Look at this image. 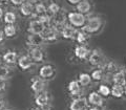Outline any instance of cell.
Returning <instances> with one entry per match:
<instances>
[{
  "label": "cell",
  "mask_w": 126,
  "mask_h": 110,
  "mask_svg": "<svg viewBox=\"0 0 126 110\" xmlns=\"http://www.w3.org/2000/svg\"><path fill=\"white\" fill-rule=\"evenodd\" d=\"M102 26V20L99 17H92L88 19L87 24L82 27L85 34H94L97 33Z\"/></svg>",
  "instance_id": "1"
},
{
  "label": "cell",
  "mask_w": 126,
  "mask_h": 110,
  "mask_svg": "<svg viewBox=\"0 0 126 110\" xmlns=\"http://www.w3.org/2000/svg\"><path fill=\"white\" fill-rule=\"evenodd\" d=\"M67 19L70 24L76 27H83L86 21L84 15L80 13H69L67 16Z\"/></svg>",
  "instance_id": "2"
},
{
  "label": "cell",
  "mask_w": 126,
  "mask_h": 110,
  "mask_svg": "<svg viewBox=\"0 0 126 110\" xmlns=\"http://www.w3.org/2000/svg\"><path fill=\"white\" fill-rule=\"evenodd\" d=\"M44 29H45L44 24H42L39 20L31 21L30 24H29V28H27V30L33 35H42Z\"/></svg>",
  "instance_id": "3"
},
{
  "label": "cell",
  "mask_w": 126,
  "mask_h": 110,
  "mask_svg": "<svg viewBox=\"0 0 126 110\" xmlns=\"http://www.w3.org/2000/svg\"><path fill=\"white\" fill-rule=\"evenodd\" d=\"M87 107V99L78 97L75 99L69 105V110H85Z\"/></svg>",
  "instance_id": "4"
},
{
  "label": "cell",
  "mask_w": 126,
  "mask_h": 110,
  "mask_svg": "<svg viewBox=\"0 0 126 110\" xmlns=\"http://www.w3.org/2000/svg\"><path fill=\"white\" fill-rule=\"evenodd\" d=\"M88 61H89L90 64L94 65V66H99L101 63L103 62V56H102V54L99 52V50L94 49L89 54Z\"/></svg>",
  "instance_id": "5"
},
{
  "label": "cell",
  "mask_w": 126,
  "mask_h": 110,
  "mask_svg": "<svg viewBox=\"0 0 126 110\" xmlns=\"http://www.w3.org/2000/svg\"><path fill=\"white\" fill-rule=\"evenodd\" d=\"M44 43V39L41 35H33L31 34L27 37V44H30L33 47H39Z\"/></svg>",
  "instance_id": "6"
},
{
  "label": "cell",
  "mask_w": 126,
  "mask_h": 110,
  "mask_svg": "<svg viewBox=\"0 0 126 110\" xmlns=\"http://www.w3.org/2000/svg\"><path fill=\"white\" fill-rule=\"evenodd\" d=\"M30 58L32 59V61L40 63L44 60V55H43V52L39 47H33L30 50Z\"/></svg>",
  "instance_id": "7"
},
{
  "label": "cell",
  "mask_w": 126,
  "mask_h": 110,
  "mask_svg": "<svg viewBox=\"0 0 126 110\" xmlns=\"http://www.w3.org/2000/svg\"><path fill=\"white\" fill-rule=\"evenodd\" d=\"M17 61H18V66L22 70L30 69L32 67V65H33V61H32V59L30 58V56H27V55H23Z\"/></svg>",
  "instance_id": "8"
},
{
  "label": "cell",
  "mask_w": 126,
  "mask_h": 110,
  "mask_svg": "<svg viewBox=\"0 0 126 110\" xmlns=\"http://www.w3.org/2000/svg\"><path fill=\"white\" fill-rule=\"evenodd\" d=\"M55 74V69L52 65H43L39 70V76L42 79H50Z\"/></svg>",
  "instance_id": "9"
},
{
  "label": "cell",
  "mask_w": 126,
  "mask_h": 110,
  "mask_svg": "<svg viewBox=\"0 0 126 110\" xmlns=\"http://www.w3.org/2000/svg\"><path fill=\"white\" fill-rule=\"evenodd\" d=\"M88 103L94 107H101L103 105V97L98 92H90L88 96Z\"/></svg>",
  "instance_id": "10"
},
{
  "label": "cell",
  "mask_w": 126,
  "mask_h": 110,
  "mask_svg": "<svg viewBox=\"0 0 126 110\" xmlns=\"http://www.w3.org/2000/svg\"><path fill=\"white\" fill-rule=\"evenodd\" d=\"M41 36L44 39V41H55L57 39V31L53 27H45Z\"/></svg>",
  "instance_id": "11"
},
{
  "label": "cell",
  "mask_w": 126,
  "mask_h": 110,
  "mask_svg": "<svg viewBox=\"0 0 126 110\" xmlns=\"http://www.w3.org/2000/svg\"><path fill=\"white\" fill-rule=\"evenodd\" d=\"M45 87V83L44 81H42L41 79H34L33 82H32L31 88L35 93H40L44 90Z\"/></svg>",
  "instance_id": "12"
},
{
  "label": "cell",
  "mask_w": 126,
  "mask_h": 110,
  "mask_svg": "<svg viewBox=\"0 0 126 110\" xmlns=\"http://www.w3.org/2000/svg\"><path fill=\"white\" fill-rule=\"evenodd\" d=\"M75 56L80 60H84L89 56V50L87 47H85L83 45H79L75 48Z\"/></svg>",
  "instance_id": "13"
},
{
  "label": "cell",
  "mask_w": 126,
  "mask_h": 110,
  "mask_svg": "<svg viewBox=\"0 0 126 110\" xmlns=\"http://www.w3.org/2000/svg\"><path fill=\"white\" fill-rule=\"evenodd\" d=\"M77 30L70 25H65L61 30V35L64 39H74L76 37Z\"/></svg>",
  "instance_id": "14"
},
{
  "label": "cell",
  "mask_w": 126,
  "mask_h": 110,
  "mask_svg": "<svg viewBox=\"0 0 126 110\" xmlns=\"http://www.w3.org/2000/svg\"><path fill=\"white\" fill-rule=\"evenodd\" d=\"M35 103L39 107H44L48 103V94L45 91H42L40 93H38V96L35 99Z\"/></svg>",
  "instance_id": "15"
},
{
  "label": "cell",
  "mask_w": 126,
  "mask_h": 110,
  "mask_svg": "<svg viewBox=\"0 0 126 110\" xmlns=\"http://www.w3.org/2000/svg\"><path fill=\"white\" fill-rule=\"evenodd\" d=\"M3 61H4L6 64H15L18 60V56H17V53L16 52H6L4 55H3Z\"/></svg>",
  "instance_id": "16"
},
{
  "label": "cell",
  "mask_w": 126,
  "mask_h": 110,
  "mask_svg": "<svg viewBox=\"0 0 126 110\" xmlns=\"http://www.w3.org/2000/svg\"><path fill=\"white\" fill-rule=\"evenodd\" d=\"M67 88H68L69 93L72 94L73 96H79V94H80V92H81L80 84L78 83V81H70L69 83H68Z\"/></svg>",
  "instance_id": "17"
},
{
  "label": "cell",
  "mask_w": 126,
  "mask_h": 110,
  "mask_svg": "<svg viewBox=\"0 0 126 110\" xmlns=\"http://www.w3.org/2000/svg\"><path fill=\"white\" fill-rule=\"evenodd\" d=\"M112 81L116 85H121V86H125L126 84V76L124 71H118L113 74L112 77Z\"/></svg>",
  "instance_id": "18"
},
{
  "label": "cell",
  "mask_w": 126,
  "mask_h": 110,
  "mask_svg": "<svg viewBox=\"0 0 126 110\" xmlns=\"http://www.w3.org/2000/svg\"><path fill=\"white\" fill-rule=\"evenodd\" d=\"M33 11H34V7L32 5L31 2H23L21 6H20V12L23 16H31L33 14Z\"/></svg>",
  "instance_id": "19"
},
{
  "label": "cell",
  "mask_w": 126,
  "mask_h": 110,
  "mask_svg": "<svg viewBox=\"0 0 126 110\" xmlns=\"http://www.w3.org/2000/svg\"><path fill=\"white\" fill-rule=\"evenodd\" d=\"M89 10H90V4H89L88 1H86V0H82V1H80L77 4V11L82 15L88 13Z\"/></svg>",
  "instance_id": "20"
},
{
  "label": "cell",
  "mask_w": 126,
  "mask_h": 110,
  "mask_svg": "<svg viewBox=\"0 0 126 110\" xmlns=\"http://www.w3.org/2000/svg\"><path fill=\"white\" fill-rule=\"evenodd\" d=\"M90 82H92L90 74L85 73V72L79 74V81H78V83L80 84L81 86H87V85L90 84Z\"/></svg>",
  "instance_id": "21"
},
{
  "label": "cell",
  "mask_w": 126,
  "mask_h": 110,
  "mask_svg": "<svg viewBox=\"0 0 126 110\" xmlns=\"http://www.w3.org/2000/svg\"><path fill=\"white\" fill-rule=\"evenodd\" d=\"M110 93L112 94L115 97H121L124 94V86L121 85H113L111 90H110Z\"/></svg>",
  "instance_id": "22"
},
{
  "label": "cell",
  "mask_w": 126,
  "mask_h": 110,
  "mask_svg": "<svg viewBox=\"0 0 126 110\" xmlns=\"http://www.w3.org/2000/svg\"><path fill=\"white\" fill-rule=\"evenodd\" d=\"M3 31H4V35L6 37L12 38L16 35V27L13 24H6L3 28Z\"/></svg>",
  "instance_id": "23"
},
{
  "label": "cell",
  "mask_w": 126,
  "mask_h": 110,
  "mask_svg": "<svg viewBox=\"0 0 126 110\" xmlns=\"http://www.w3.org/2000/svg\"><path fill=\"white\" fill-rule=\"evenodd\" d=\"M3 19H4V22L6 24H14L16 21V15L13 12H6Z\"/></svg>",
  "instance_id": "24"
},
{
  "label": "cell",
  "mask_w": 126,
  "mask_h": 110,
  "mask_svg": "<svg viewBox=\"0 0 126 110\" xmlns=\"http://www.w3.org/2000/svg\"><path fill=\"white\" fill-rule=\"evenodd\" d=\"M10 72H11V70L7 66L0 65V79L1 80H6L10 76Z\"/></svg>",
  "instance_id": "25"
},
{
  "label": "cell",
  "mask_w": 126,
  "mask_h": 110,
  "mask_svg": "<svg viewBox=\"0 0 126 110\" xmlns=\"http://www.w3.org/2000/svg\"><path fill=\"white\" fill-rule=\"evenodd\" d=\"M76 40L79 42V43H81V44H83V43H85L86 41H87V39H88V36H87V34H85L84 31H77V34H76Z\"/></svg>",
  "instance_id": "26"
},
{
  "label": "cell",
  "mask_w": 126,
  "mask_h": 110,
  "mask_svg": "<svg viewBox=\"0 0 126 110\" xmlns=\"http://www.w3.org/2000/svg\"><path fill=\"white\" fill-rule=\"evenodd\" d=\"M98 93H99L100 96H108L110 94V89H109L108 86H106V85H100Z\"/></svg>",
  "instance_id": "27"
},
{
  "label": "cell",
  "mask_w": 126,
  "mask_h": 110,
  "mask_svg": "<svg viewBox=\"0 0 126 110\" xmlns=\"http://www.w3.org/2000/svg\"><path fill=\"white\" fill-rule=\"evenodd\" d=\"M48 12L50 14H53V15H57L59 14V12H60V6H59L57 3H55V2H52L50 4L48 5Z\"/></svg>",
  "instance_id": "28"
},
{
  "label": "cell",
  "mask_w": 126,
  "mask_h": 110,
  "mask_svg": "<svg viewBox=\"0 0 126 110\" xmlns=\"http://www.w3.org/2000/svg\"><path fill=\"white\" fill-rule=\"evenodd\" d=\"M102 77H103V72H102V70H100V69L94 70L93 73L90 74V78H92L93 80H94V81H100V80H102Z\"/></svg>",
  "instance_id": "29"
},
{
  "label": "cell",
  "mask_w": 126,
  "mask_h": 110,
  "mask_svg": "<svg viewBox=\"0 0 126 110\" xmlns=\"http://www.w3.org/2000/svg\"><path fill=\"white\" fill-rule=\"evenodd\" d=\"M35 10H36V13L39 16L46 14V7L44 4H42V3H37L36 6H35Z\"/></svg>",
  "instance_id": "30"
},
{
  "label": "cell",
  "mask_w": 126,
  "mask_h": 110,
  "mask_svg": "<svg viewBox=\"0 0 126 110\" xmlns=\"http://www.w3.org/2000/svg\"><path fill=\"white\" fill-rule=\"evenodd\" d=\"M38 20L40 21L42 24H44V26H46V25H48V24H50V23H52V19H50L49 16H47L46 14H45V15L39 16Z\"/></svg>",
  "instance_id": "31"
},
{
  "label": "cell",
  "mask_w": 126,
  "mask_h": 110,
  "mask_svg": "<svg viewBox=\"0 0 126 110\" xmlns=\"http://www.w3.org/2000/svg\"><path fill=\"white\" fill-rule=\"evenodd\" d=\"M6 88V82L5 80H1L0 79V91H3Z\"/></svg>",
  "instance_id": "32"
},
{
  "label": "cell",
  "mask_w": 126,
  "mask_h": 110,
  "mask_svg": "<svg viewBox=\"0 0 126 110\" xmlns=\"http://www.w3.org/2000/svg\"><path fill=\"white\" fill-rule=\"evenodd\" d=\"M117 69V67H116V65L113 64V63H109V64L107 65V70L109 72H111V71H115V70Z\"/></svg>",
  "instance_id": "33"
},
{
  "label": "cell",
  "mask_w": 126,
  "mask_h": 110,
  "mask_svg": "<svg viewBox=\"0 0 126 110\" xmlns=\"http://www.w3.org/2000/svg\"><path fill=\"white\" fill-rule=\"evenodd\" d=\"M11 1L14 5H21L22 3L24 2V0H11Z\"/></svg>",
  "instance_id": "34"
},
{
  "label": "cell",
  "mask_w": 126,
  "mask_h": 110,
  "mask_svg": "<svg viewBox=\"0 0 126 110\" xmlns=\"http://www.w3.org/2000/svg\"><path fill=\"white\" fill-rule=\"evenodd\" d=\"M67 1L70 3V4H78L80 1H82V0H67Z\"/></svg>",
  "instance_id": "35"
},
{
  "label": "cell",
  "mask_w": 126,
  "mask_h": 110,
  "mask_svg": "<svg viewBox=\"0 0 126 110\" xmlns=\"http://www.w3.org/2000/svg\"><path fill=\"white\" fill-rule=\"evenodd\" d=\"M4 106H5V103H4V101L0 99V110H2L3 108H4Z\"/></svg>",
  "instance_id": "36"
},
{
  "label": "cell",
  "mask_w": 126,
  "mask_h": 110,
  "mask_svg": "<svg viewBox=\"0 0 126 110\" xmlns=\"http://www.w3.org/2000/svg\"><path fill=\"white\" fill-rule=\"evenodd\" d=\"M3 36H4L3 31H2V30H0V42H2V40H3Z\"/></svg>",
  "instance_id": "37"
},
{
  "label": "cell",
  "mask_w": 126,
  "mask_h": 110,
  "mask_svg": "<svg viewBox=\"0 0 126 110\" xmlns=\"http://www.w3.org/2000/svg\"><path fill=\"white\" fill-rule=\"evenodd\" d=\"M2 17H3V10L0 7V19H1Z\"/></svg>",
  "instance_id": "38"
},
{
  "label": "cell",
  "mask_w": 126,
  "mask_h": 110,
  "mask_svg": "<svg viewBox=\"0 0 126 110\" xmlns=\"http://www.w3.org/2000/svg\"><path fill=\"white\" fill-rule=\"evenodd\" d=\"M88 110H100L98 107H93V108H90V109H88Z\"/></svg>",
  "instance_id": "39"
},
{
  "label": "cell",
  "mask_w": 126,
  "mask_h": 110,
  "mask_svg": "<svg viewBox=\"0 0 126 110\" xmlns=\"http://www.w3.org/2000/svg\"><path fill=\"white\" fill-rule=\"evenodd\" d=\"M30 1H32V2H37V1H39V0H30Z\"/></svg>",
  "instance_id": "40"
},
{
  "label": "cell",
  "mask_w": 126,
  "mask_h": 110,
  "mask_svg": "<svg viewBox=\"0 0 126 110\" xmlns=\"http://www.w3.org/2000/svg\"><path fill=\"white\" fill-rule=\"evenodd\" d=\"M124 93L126 94V86H125V87H124Z\"/></svg>",
  "instance_id": "41"
},
{
  "label": "cell",
  "mask_w": 126,
  "mask_h": 110,
  "mask_svg": "<svg viewBox=\"0 0 126 110\" xmlns=\"http://www.w3.org/2000/svg\"><path fill=\"white\" fill-rule=\"evenodd\" d=\"M2 110H11V109H2Z\"/></svg>",
  "instance_id": "42"
},
{
  "label": "cell",
  "mask_w": 126,
  "mask_h": 110,
  "mask_svg": "<svg viewBox=\"0 0 126 110\" xmlns=\"http://www.w3.org/2000/svg\"><path fill=\"white\" fill-rule=\"evenodd\" d=\"M0 1H6V0H0Z\"/></svg>",
  "instance_id": "43"
},
{
  "label": "cell",
  "mask_w": 126,
  "mask_h": 110,
  "mask_svg": "<svg viewBox=\"0 0 126 110\" xmlns=\"http://www.w3.org/2000/svg\"><path fill=\"white\" fill-rule=\"evenodd\" d=\"M44 110H50V109H44Z\"/></svg>",
  "instance_id": "44"
},
{
  "label": "cell",
  "mask_w": 126,
  "mask_h": 110,
  "mask_svg": "<svg viewBox=\"0 0 126 110\" xmlns=\"http://www.w3.org/2000/svg\"><path fill=\"white\" fill-rule=\"evenodd\" d=\"M31 110H36V109H31Z\"/></svg>",
  "instance_id": "45"
},
{
  "label": "cell",
  "mask_w": 126,
  "mask_h": 110,
  "mask_svg": "<svg viewBox=\"0 0 126 110\" xmlns=\"http://www.w3.org/2000/svg\"><path fill=\"white\" fill-rule=\"evenodd\" d=\"M85 110H87V109H85Z\"/></svg>",
  "instance_id": "46"
}]
</instances>
